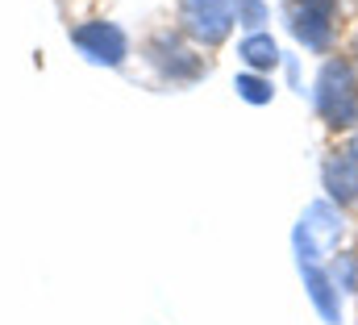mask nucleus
Segmentation results:
<instances>
[{"mask_svg": "<svg viewBox=\"0 0 358 325\" xmlns=\"http://www.w3.org/2000/svg\"><path fill=\"white\" fill-rule=\"evenodd\" d=\"M317 109L329 125H355L358 121V80L346 59H334L321 67L317 80Z\"/></svg>", "mask_w": 358, "mask_h": 325, "instance_id": "nucleus-1", "label": "nucleus"}, {"mask_svg": "<svg viewBox=\"0 0 358 325\" xmlns=\"http://www.w3.org/2000/svg\"><path fill=\"white\" fill-rule=\"evenodd\" d=\"M71 42L80 46V55L88 63H100V67H121L125 55H129V42H125L121 25H113V21H84V25H76Z\"/></svg>", "mask_w": 358, "mask_h": 325, "instance_id": "nucleus-2", "label": "nucleus"}, {"mask_svg": "<svg viewBox=\"0 0 358 325\" xmlns=\"http://www.w3.org/2000/svg\"><path fill=\"white\" fill-rule=\"evenodd\" d=\"M179 17L196 42L217 46L234 25V4L229 0H179Z\"/></svg>", "mask_w": 358, "mask_h": 325, "instance_id": "nucleus-3", "label": "nucleus"}, {"mask_svg": "<svg viewBox=\"0 0 358 325\" xmlns=\"http://www.w3.org/2000/svg\"><path fill=\"white\" fill-rule=\"evenodd\" d=\"M292 34L308 50H325L329 46V34H334V0H304L292 13Z\"/></svg>", "mask_w": 358, "mask_h": 325, "instance_id": "nucleus-4", "label": "nucleus"}, {"mask_svg": "<svg viewBox=\"0 0 358 325\" xmlns=\"http://www.w3.org/2000/svg\"><path fill=\"white\" fill-rule=\"evenodd\" d=\"M150 59L163 67V76H171V80H196V76H204V63L192 55V50H183L176 38H155L150 42Z\"/></svg>", "mask_w": 358, "mask_h": 325, "instance_id": "nucleus-5", "label": "nucleus"}, {"mask_svg": "<svg viewBox=\"0 0 358 325\" xmlns=\"http://www.w3.org/2000/svg\"><path fill=\"white\" fill-rule=\"evenodd\" d=\"M304 271V284H308V296H313V305L321 309V317L329 325H338L342 321V300H338V284L317 267V263H304L300 267Z\"/></svg>", "mask_w": 358, "mask_h": 325, "instance_id": "nucleus-6", "label": "nucleus"}, {"mask_svg": "<svg viewBox=\"0 0 358 325\" xmlns=\"http://www.w3.org/2000/svg\"><path fill=\"white\" fill-rule=\"evenodd\" d=\"M325 184H329V192H334L342 205H350V200L358 196V171H355V162L346 159V155L329 159V162H325Z\"/></svg>", "mask_w": 358, "mask_h": 325, "instance_id": "nucleus-7", "label": "nucleus"}, {"mask_svg": "<svg viewBox=\"0 0 358 325\" xmlns=\"http://www.w3.org/2000/svg\"><path fill=\"white\" fill-rule=\"evenodd\" d=\"M238 55H242L246 67H255V71H271V67L279 63V46L271 42L267 34H250V38L238 46Z\"/></svg>", "mask_w": 358, "mask_h": 325, "instance_id": "nucleus-8", "label": "nucleus"}, {"mask_svg": "<svg viewBox=\"0 0 358 325\" xmlns=\"http://www.w3.org/2000/svg\"><path fill=\"white\" fill-rule=\"evenodd\" d=\"M238 96L242 100H250V104H267L271 100V83L267 80H259V76H238Z\"/></svg>", "mask_w": 358, "mask_h": 325, "instance_id": "nucleus-9", "label": "nucleus"}, {"mask_svg": "<svg viewBox=\"0 0 358 325\" xmlns=\"http://www.w3.org/2000/svg\"><path fill=\"white\" fill-rule=\"evenodd\" d=\"M238 21L250 25V29H259L267 21V4L263 0H238Z\"/></svg>", "mask_w": 358, "mask_h": 325, "instance_id": "nucleus-10", "label": "nucleus"}, {"mask_svg": "<svg viewBox=\"0 0 358 325\" xmlns=\"http://www.w3.org/2000/svg\"><path fill=\"white\" fill-rule=\"evenodd\" d=\"M342 155H346V159L355 162V171H358V138H355V142H350V146H346V151H342Z\"/></svg>", "mask_w": 358, "mask_h": 325, "instance_id": "nucleus-11", "label": "nucleus"}]
</instances>
